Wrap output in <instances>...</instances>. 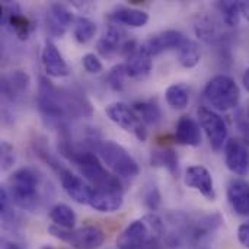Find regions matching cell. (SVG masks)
Segmentation results:
<instances>
[{"label":"cell","mask_w":249,"mask_h":249,"mask_svg":"<svg viewBox=\"0 0 249 249\" xmlns=\"http://www.w3.org/2000/svg\"><path fill=\"white\" fill-rule=\"evenodd\" d=\"M36 105L41 115L50 124L61 125L70 118L90 117L92 105L79 92L58 89L48 79L42 77L36 96Z\"/></svg>","instance_id":"6da1fadb"},{"label":"cell","mask_w":249,"mask_h":249,"mask_svg":"<svg viewBox=\"0 0 249 249\" xmlns=\"http://www.w3.org/2000/svg\"><path fill=\"white\" fill-rule=\"evenodd\" d=\"M165 232V223L156 213L144 214L133 220L118 236V249H142L160 241Z\"/></svg>","instance_id":"7a4b0ae2"},{"label":"cell","mask_w":249,"mask_h":249,"mask_svg":"<svg viewBox=\"0 0 249 249\" xmlns=\"http://www.w3.org/2000/svg\"><path fill=\"white\" fill-rule=\"evenodd\" d=\"M42 188V177L35 168H20L9 178V194L19 209L34 212L39 204V196Z\"/></svg>","instance_id":"3957f363"},{"label":"cell","mask_w":249,"mask_h":249,"mask_svg":"<svg viewBox=\"0 0 249 249\" xmlns=\"http://www.w3.org/2000/svg\"><path fill=\"white\" fill-rule=\"evenodd\" d=\"M95 150L98 152L99 159L107 168L120 178L131 179L140 174V166L137 160L117 142L114 140H101Z\"/></svg>","instance_id":"277c9868"},{"label":"cell","mask_w":249,"mask_h":249,"mask_svg":"<svg viewBox=\"0 0 249 249\" xmlns=\"http://www.w3.org/2000/svg\"><path fill=\"white\" fill-rule=\"evenodd\" d=\"M36 155L48 163V166L58 175L60 182L67 193V196L79 204H89L93 196V188L79 175L73 174L70 169L63 166L55 158L50 155L45 149H36Z\"/></svg>","instance_id":"5b68a950"},{"label":"cell","mask_w":249,"mask_h":249,"mask_svg":"<svg viewBox=\"0 0 249 249\" xmlns=\"http://www.w3.org/2000/svg\"><path fill=\"white\" fill-rule=\"evenodd\" d=\"M204 96L214 109L226 112L239 105L241 89L231 76L216 74L207 82L204 88Z\"/></svg>","instance_id":"8992f818"},{"label":"cell","mask_w":249,"mask_h":249,"mask_svg":"<svg viewBox=\"0 0 249 249\" xmlns=\"http://www.w3.org/2000/svg\"><path fill=\"white\" fill-rule=\"evenodd\" d=\"M48 232L74 249H98L105 242V233L96 226H82L67 231L53 225L48 228Z\"/></svg>","instance_id":"52a82bcc"},{"label":"cell","mask_w":249,"mask_h":249,"mask_svg":"<svg viewBox=\"0 0 249 249\" xmlns=\"http://www.w3.org/2000/svg\"><path fill=\"white\" fill-rule=\"evenodd\" d=\"M198 124L207 136L212 149L214 152L223 150L229 140V130L222 115L203 107L198 109Z\"/></svg>","instance_id":"ba28073f"},{"label":"cell","mask_w":249,"mask_h":249,"mask_svg":"<svg viewBox=\"0 0 249 249\" xmlns=\"http://www.w3.org/2000/svg\"><path fill=\"white\" fill-rule=\"evenodd\" d=\"M105 114L112 123H115L123 130L131 133L137 140H140V142L146 140L147 131H146L144 124L137 117L134 109L130 108L127 104H124V102H112L105 108Z\"/></svg>","instance_id":"9c48e42d"},{"label":"cell","mask_w":249,"mask_h":249,"mask_svg":"<svg viewBox=\"0 0 249 249\" xmlns=\"http://www.w3.org/2000/svg\"><path fill=\"white\" fill-rule=\"evenodd\" d=\"M225 163L228 169L238 177L249 175V146L239 137H232L228 140L225 149Z\"/></svg>","instance_id":"30bf717a"},{"label":"cell","mask_w":249,"mask_h":249,"mask_svg":"<svg viewBox=\"0 0 249 249\" xmlns=\"http://www.w3.org/2000/svg\"><path fill=\"white\" fill-rule=\"evenodd\" d=\"M1 18H3L1 20H3L4 26H7L9 31L13 32L20 41L28 39L35 28L34 22L20 12L19 6L16 3H3Z\"/></svg>","instance_id":"8fae6325"},{"label":"cell","mask_w":249,"mask_h":249,"mask_svg":"<svg viewBox=\"0 0 249 249\" xmlns=\"http://www.w3.org/2000/svg\"><path fill=\"white\" fill-rule=\"evenodd\" d=\"M184 184L188 188H193L198 191L203 197H206L209 201L216 200V190L212 172L203 166V165H193L188 166L184 175Z\"/></svg>","instance_id":"7c38bea8"},{"label":"cell","mask_w":249,"mask_h":249,"mask_svg":"<svg viewBox=\"0 0 249 249\" xmlns=\"http://www.w3.org/2000/svg\"><path fill=\"white\" fill-rule=\"evenodd\" d=\"M185 39H187V36L182 32H179L177 29H168V31H163L160 34H156L155 36H150L149 39H146L140 45V50L144 51L146 54H149L150 57H155L168 50H178Z\"/></svg>","instance_id":"4fadbf2b"},{"label":"cell","mask_w":249,"mask_h":249,"mask_svg":"<svg viewBox=\"0 0 249 249\" xmlns=\"http://www.w3.org/2000/svg\"><path fill=\"white\" fill-rule=\"evenodd\" d=\"M74 20L76 19H74L73 13L69 10L67 6L61 4V3H51L47 10V16H45L47 32L51 36L61 38Z\"/></svg>","instance_id":"5bb4252c"},{"label":"cell","mask_w":249,"mask_h":249,"mask_svg":"<svg viewBox=\"0 0 249 249\" xmlns=\"http://www.w3.org/2000/svg\"><path fill=\"white\" fill-rule=\"evenodd\" d=\"M41 61L47 76L50 77H66L70 73L69 64L66 63L63 54L57 48V45L51 41H47L42 51H41Z\"/></svg>","instance_id":"9a60e30c"},{"label":"cell","mask_w":249,"mask_h":249,"mask_svg":"<svg viewBox=\"0 0 249 249\" xmlns=\"http://www.w3.org/2000/svg\"><path fill=\"white\" fill-rule=\"evenodd\" d=\"M31 86V77L23 70H10L1 77V93L10 101L20 99Z\"/></svg>","instance_id":"2e32d148"},{"label":"cell","mask_w":249,"mask_h":249,"mask_svg":"<svg viewBox=\"0 0 249 249\" xmlns=\"http://www.w3.org/2000/svg\"><path fill=\"white\" fill-rule=\"evenodd\" d=\"M228 201L239 216H249V181L236 178L228 185Z\"/></svg>","instance_id":"e0dca14e"},{"label":"cell","mask_w":249,"mask_h":249,"mask_svg":"<svg viewBox=\"0 0 249 249\" xmlns=\"http://www.w3.org/2000/svg\"><path fill=\"white\" fill-rule=\"evenodd\" d=\"M174 137L178 144L197 147L201 144V127L194 118L184 115L177 123Z\"/></svg>","instance_id":"ac0fdd59"},{"label":"cell","mask_w":249,"mask_h":249,"mask_svg":"<svg viewBox=\"0 0 249 249\" xmlns=\"http://www.w3.org/2000/svg\"><path fill=\"white\" fill-rule=\"evenodd\" d=\"M123 190H93L89 206L99 213H114L123 207Z\"/></svg>","instance_id":"d6986e66"},{"label":"cell","mask_w":249,"mask_h":249,"mask_svg":"<svg viewBox=\"0 0 249 249\" xmlns=\"http://www.w3.org/2000/svg\"><path fill=\"white\" fill-rule=\"evenodd\" d=\"M108 19L114 23L125 25L130 28H142L149 22V13L142 9L120 6V7H115L108 15Z\"/></svg>","instance_id":"ffe728a7"},{"label":"cell","mask_w":249,"mask_h":249,"mask_svg":"<svg viewBox=\"0 0 249 249\" xmlns=\"http://www.w3.org/2000/svg\"><path fill=\"white\" fill-rule=\"evenodd\" d=\"M123 32L115 26V25H107L102 31V35L99 36L96 42V51L102 57H112L117 54L124 44L123 41Z\"/></svg>","instance_id":"44dd1931"},{"label":"cell","mask_w":249,"mask_h":249,"mask_svg":"<svg viewBox=\"0 0 249 249\" xmlns=\"http://www.w3.org/2000/svg\"><path fill=\"white\" fill-rule=\"evenodd\" d=\"M124 67H125L128 77L143 79V77L150 74V71L153 69V61H152V57L149 54H146L144 51H142L139 48L136 53H133L130 57L125 58Z\"/></svg>","instance_id":"7402d4cb"},{"label":"cell","mask_w":249,"mask_h":249,"mask_svg":"<svg viewBox=\"0 0 249 249\" xmlns=\"http://www.w3.org/2000/svg\"><path fill=\"white\" fill-rule=\"evenodd\" d=\"M48 216H50L51 222H53L55 226L61 228V229L71 231V229H74V226H76V220H77V219H76V213H74V210H73L70 206H67V204L58 203V204L53 206V207L50 209Z\"/></svg>","instance_id":"603a6c76"},{"label":"cell","mask_w":249,"mask_h":249,"mask_svg":"<svg viewBox=\"0 0 249 249\" xmlns=\"http://www.w3.org/2000/svg\"><path fill=\"white\" fill-rule=\"evenodd\" d=\"M177 53H178L179 64L182 67H185V69L196 67L201 60V50H200L198 44L194 39H190V38H187L181 44V47L177 50Z\"/></svg>","instance_id":"cb8c5ba5"},{"label":"cell","mask_w":249,"mask_h":249,"mask_svg":"<svg viewBox=\"0 0 249 249\" xmlns=\"http://www.w3.org/2000/svg\"><path fill=\"white\" fill-rule=\"evenodd\" d=\"M166 104L174 109H184L190 102V88L185 83H174L165 90Z\"/></svg>","instance_id":"d4e9b609"},{"label":"cell","mask_w":249,"mask_h":249,"mask_svg":"<svg viewBox=\"0 0 249 249\" xmlns=\"http://www.w3.org/2000/svg\"><path fill=\"white\" fill-rule=\"evenodd\" d=\"M131 108L134 109V112L137 114V117L142 120L143 124L156 125L162 118V111L159 105L153 101H139L134 102Z\"/></svg>","instance_id":"484cf974"},{"label":"cell","mask_w":249,"mask_h":249,"mask_svg":"<svg viewBox=\"0 0 249 249\" xmlns=\"http://www.w3.org/2000/svg\"><path fill=\"white\" fill-rule=\"evenodd\" d=\"M98 31V26L93 20L86 16H77L73 25V35L77 42L86 44L89 42Z\"/></svg>","instance_id":"4316f807"},{"label":"cell","mask_w":249,"mask_h":249,"mask_svg":"<svg viewBox=\"0 0 249 249\" xmlns=\"http://www.w3.org/2000/svg\"><path fill=\"white\" fill-rule=\"evenodd\" d=\"M150 162L153 166H162L166 168L172 175H178V156L172 149H162V150H156L152 152V158Z\"/></svg>","instance_id":"83f0119b"},{"label":"cell","mask_w":249,"mask_h":249,"mask_svg":"<svg viewBox=\"0 0 249 249\" xmlns=\"http://www.w3.org/2000/svg\"><path fill=\"white\" fill-rule=\"evenodd\" d=\"M217 10L222 13L223 22L228 26H236L239 25L241 20V9H239V1H219L216 3Z\"/></svg>","instance_id":"f1b7e54d"},{"label":"cell","mask_w":249,"mask_h":249,"mask_svg":"<svg viewBox=\"0 0 249 249\" xmlns=\"http://www.w3.org/2000/svg\"><path fill=\"white\" fill-rule=\"evenodd\" d=\"M125 77H128V76H127L124 63H121V64L114 66L109 70V73L107 76V82H108V85H109V88L112 90L120 92V90L124 89V80H125Z\"/></svg>","instance_id":"f546056e"},{"label":"cell","mask_w":249,"mask_h":249,"mask_svg":"<svg viewBox=\"0 0 249 249\" xmlns=\"http://www.w3.org/2000/svg\"><path fill=\"white\" fill-rule=\"evenodd\" d=\"M144 204H146V207L149 209V210H152V213L153 212H156L158 209H159V206H160V203H162V197H160V191L158 190V187L156 185H150V187H147V190L144 191Z\"/></svg>","instance_id":"4dcf8cb0"},{"label":"cell","mask_w":249,"mask_h":249,"mask_svg":"<svg viewBox=\"0 0 249 249\" xmlns=\"http://www.w3.org/2000/svg\"><path fill=\"white\" fill-rule=\"evenodd\" d=\"M82 64L85 67V70L90 74H98L104 70V66H102V61L99 60V57L93 53H88L83 55L82 58Z\"/></svg>","instance_id":"1f68e13d"},{"label":"cell","mask_w":249,"mask_h":249,"mask_svg":"<svg viewBox=\"0 0 249 249\" xmlns=\"http://www.w3.org/2000/svg\"><path fill=\"white\" fill-rule=\"evenodd\" d=\"M0 160H1V169L3 171H7L9 168H12V165L15 163V150H13V146L9 144L7 142H1V146H0Z\"/></svg>","instance_id":"d6a6232c"},{"label":"cell","mask_w":249,"mask_h":249,"mask_svg":"<svg viewBox=\"0 0 249 249\" xmlns=\"http://www.w3.org/2000/svg\"><path fill=\"white\" fill-rule=\"evenodd\" d=\"M236 128L239 131V139L249 146V120L245 117L244 111H239L235 117Z\"/></svg>","instance_id":"836d02e7"},{"label":"cell","mask_w":249,"mask_h":249,"mask_svg":"<svg viewBox=\"0 0 249 249\" xmlns=\"http://www.w3.org/2000/svg\"><path fill=\"white\" fill-rule=\"evenodd\" d=\"M238 241L244 248L249 249V220L238 228Z\"/></svg>","instance_id":"e575fe53"},{"label":"cell","mask_w":249,"mask_h":249,"mask_svg":"<svg viewBox=\"0 0 249 249\" xmlns=\"http://www.w3.org/2000/svg\"><path fill=\"white\" fill-rule=\"evenodd\" d=\"M1 249H26L22 244H18L15 241H7L4 239L3 244H1Z\"/></svg>","instance_id":"d590c367"},{"label":"cell","mask_w":249,"mask_h":249,"mask_svg":"<svg viewBox=\"0 0 249 249\" xmlns=\"http://www.w3.org/2000/svg\"><path fill=\"white\" fill-rule=\"evenodd\" d=\"M239 9L241 15L249 22V1H239Z\"/></svg>","instance_id":"8d00e7d4"},{"label":"cell","mask_w":249,"mask_h":249,"mask_svg":"<svg viewBox=\"0 0 249 249\" xmlns=\"http://www.w3.org/2000/svg\"><path fill=\"white\" fill-rule=\"evenodd\" d=\"M242 83H244V88L249 92V66L247 67V70L244 71V74H242Z\"/></svg>","instance_id":"74e56055"},{"label":"cell","mask_w":249,"mask_h":249,"mask_svg":"<svg viewBox=\"0 0 249 249\" xmlns=\"http://www.w3.org/2000/svg\"><path fill=\"white\" fill-rule=\"evenodd\" d=\"M244 114H245V117L249 120V102L248 105H247V108H245V111H244Z\"/></svg>","instance_id":"f35d334b"},{"label":"cell","mask_w":249,"mask_h":249,"mask_svg":"<svg viewBox=\"0 0 249 249\" xmlns=\"http://www.w3.org/2000/svg\"><path fill=\"white\" fill-rule=\"evenodd\" d=\"M41 249H55V248H54V247H51V245H44Z\"/></svg>","instance_id":"ab89813d"},{"label":"cell","mask_w":249,"mask_h":249,"mask_svg":"<svg viewBox=\"0 0 249 249\" xmlns=\"http://www.w3.org/2000/svg\"><path fill=\"white\" fill-rule=\"evenodd\" d=\"M196 249H207V248H204V247H197Z\"/></svg>","instance_id":"60d3db41"}]
</instances>
